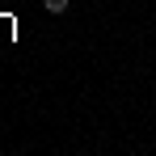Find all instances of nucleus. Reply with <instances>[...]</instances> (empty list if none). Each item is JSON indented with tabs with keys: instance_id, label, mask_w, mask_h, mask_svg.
<instances>
[{
	"instance_id": "1",
	"label": "nucleus",
	"mask_w": 156,
	"mask_h": 156,
	"mask_svg": "<svg viewBox=\"0 0 156 156\" xmlns=\"http://www.w3.org/2000/svg\"><path fill=\"white\" fill-rule=\"evenodd\" d=\"M47 13H68V0H42Z\"/></svg>"
}]
</instances>
